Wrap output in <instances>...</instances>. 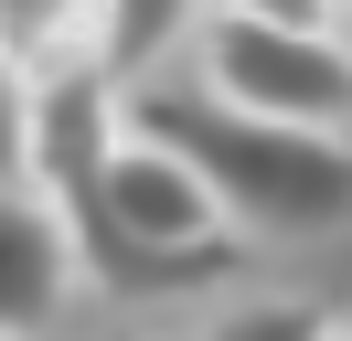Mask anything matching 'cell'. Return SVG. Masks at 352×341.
<instances>
[{"label":"cell","mask_w":352,"mask_h":341,"mask_svg":"<svg viewBox=\"0 0 352 341\" xmlns=\"http://www.w3.org/2000/svg\"><path fill=\"white\" fill-rule=\"evenodd\" d=\"M129 128L171 160H192L214 182L224 224L235 234H331L352 224V139H320V128H267L245 107H224L214 85L192 75H150L129 96Z\"/></svg>","instance_id":"6da1fadb"},{"label":"cell","mask_w":352,"mask_h":341,"mask_svg":"<svg viewBox=\"0 0 352 341\" xmlns=\"http://www.w3.org/2000/svg\"><path fill=\"white\" fill-rule=\"evenodd\" d=\"M192 85H214L224 107H245L267 128L342 139L352 43H342V21H299V11H203L192 21Z\"/></svg>","instance_id":"7a4b0ae2"},{"label":"cell","mask_w":352,"mask_h":341,"mask_svg":"<svg viewBox=\"0 0 352 341\" xmlns=\"http://www.w3.org/2000/svg\"><path fill=\"white\" fill-rule=\"evenodd\" d=\"M75 277H86L75 267V234L54 224V203L32 182H11L0 192V341H43Z\"/></svg>","instance_id":"3957f363"},{"label":"cell","mask_w":352,"mask_h":341,"mask_svg":"<svg viewBox=\"0 0 352 341\" xmlns=\"http://www.w3.org/2000/svg\"><path fill=\"white\" fill-rule=\"evenodd\" d=\"M32 128H43V85L22 75V64L0 54V192L32 182Z\"/></svg>","instance_id":"277c9868"},{"label":"cell","mask_w":352,"mask_h":341,"mask_svg":"<svg viewBox=\"0 0 352 341\" xmlns=\"http://www.w3.org/2000/svg\"><path fill=\"white\" fill-rule=\"evenodd\" d=\"M331 320L309 309V298H245V309H224L214 331H192V341H320Z\"/></svg>","instance_id":"5b68a950"},{"label":"cell","mask_w":352,"mask_h":341,"mask_svg":"<svg viewBox=\"0 0 352 341\" xmlns=\"http://www.w3.org/2000/svg\"><path fill=\"white\" fill-rule=\"evenodd\" d=\"M320 341H352V320H331V331H320Z\"/></svg>","instance_id":"8992f818"},{"label":"cell","mask_w":352,"mask_h":341,"mask_svg":"<svg viewBox=\"0 0 352 341\" xmlns=\"http://www.w3.org/2000/svg\"><path fill=\"white\" fill-rule=\"evenodd\" d=\"M342 43H352V11H342Z\"/></svg>","instance_id":"52a82bcc"}]
</instances>
